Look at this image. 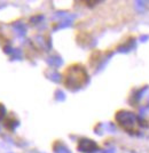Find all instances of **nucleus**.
<instances>
[{
	"label": "nucleus",
	"mask_w": 149,
	"mask_h": 153,
	"mask_svg": "<svg viewBox=\"0 0 149 153\" xmlns=\"http://www.w3.org/2000/svg\"><path fill=\"white\" fill-rule=\"evenodd\" d=\"M5 112H6V110H5V106L0 104V120L3 118V116H5Z\"/></svg>",
	"instance_id": "obj_4"
},
{
	"label": "nucleus",
	"mask_w": 149,
	"mask_h": 153,
	"mask_svg": "<svg viewBox=\"0 0 149 153\" xmlns=\"http://www.w3.org/2000/svg\"><path fill=\"white\" fill-rule=\"evenodd\" d=\"M87 81V73L83 66L75 65L67 71L65 75V86L70 89H78Z\"/></svg>",
	"instance_id": "obj_1"
},
{
	"label": "nucleus",
	"mask_w": 149,
	"mask_h": 153,
	"mask_svg": "<svg viewBox=\"0 0 149 153\" xmlns=\"http://www.w3.org/2000/svg\"><path fill=\"white\" fill-rule=\"evenodd\" d=\"M135 116L131 112H127V111H122V112H118L117 116H116V120L118 121V123L125 128L126 130H131L134 124H135Z\"/></svg>",
	"instance_id": "obj_2"
},
{
	"label": "nucleus",
	"mask_w": 149,
	"mask_h": 153,
	"mask_svg": "<svg viewBox=\"0 0 149 153\" xmlns=\"http://www.w3.org/2000/svg\"><path fill=\"white\" fill-rule=\"evenodd\" d=\"M78 150L82 152H94L98 150V145L92 139H80L78 143Z\"/></svg>",
	"instance_id": "obj_3"
}]
</instances>
